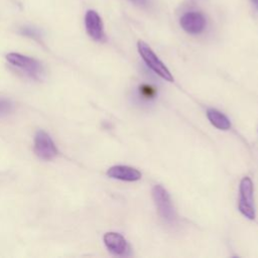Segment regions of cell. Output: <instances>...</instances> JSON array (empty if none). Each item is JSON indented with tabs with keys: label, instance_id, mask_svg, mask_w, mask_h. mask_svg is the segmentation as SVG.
Segmentation results:
<instances>
[{
	"label": "cell",
	"instance_id": "cell-1",
	"mask_svg": "<svg viewBox=\"0 0 258 258\" xmlns=\"http://www.w3.org/2000/svg\"><path fill=\"white\" fill-rule=\"evenodd\" d=\"M6 59L9 63L19 69L31 79L42 80L44 77V69L42 64L33 57L18 52H10L6 55Z\"/></svg>",
	"mask_w": 258,
	"mask_h": 258
},
{
	"label": "cell",
	"instance_id": "cell-2",
	"mask_svg": "<svg viewBox=\"0 0 258 258\" xmlns=\"http://www.w3.org/2000/svg\"><path fill=\"white\" fill-rule=\"evenodd\" d=\"M152 198L161 219L167 224H173L176 221V213L168 191L162 185L156 184L152 188Z\"/></svg>",
	"mask_w": 258,
	"mask_h": 258
},
{
	"label": "cell",
	"instance_id": "cell-3",
	"mask_svg": "<svg viewBox=\"0 0 258 258\" xmlns=\"http://www.w3.org/2000/svg\"><path fill=\"white\" fill-rule=\"evenodd\" d=\"M137 49L141 55L144 62L149 69H151L156 75L167 82H173V77L165 64L160 60V58L155 54V52L150 48V46L143 40L137 42Z\"/></svg>",
	"mask_w": 258,
	"mask_h": 258
},
{
	"label": "cell",
	"instance_id": "cell-4",
	"mask_svg": "<svg viewBox=\"0 0 258 258\" xmlns=\"http://www.w3.org/2000/svg\"><path fill=\"white\" fill-rule=\"evenodd\" d=\"M239 202L238 209L243 216L249 220L255 219V208H254V199H253V182L250 177L245 176L240 181L239 186Z\"/></svg>",
	"mask_w": 258,
	"mask_h": 258
},
{
	"label": "cell",
	"instance_id": "cell-5",
	"mask_svg": "<svg viewBox=\"0 0 258 258\" xmlns=\"http://www.w3.org/2000/svg\"><path fill=\"white\" fill-rule=\"evenodd\" d=\"M33 151L38 158L46 161L53 159L58 153L53 140L43 130H38L34 136Z\"/></svg>",
	"mask_w": 258,
	"mask_h": 258
},
{
	"label": "cell",
	"instance_id": "cell-6",
	"mask_svg": "<svg viewBox=\"0 0 258 258\" xmlns=\"http://www.w3.org/2000/svg\"><path fill=\"white\" fill-rule=\"evenodd\" d=\"M181 28L189 34L202 33L207 25L205 15L200 11H187L179 19Z\"/></svg>",
	"mask_w": 258,
	"mask_h": 258
},
{
	"label": "cell",
	"instance_id": "cell-7",
	"mask_svg": "<svg viewBox=\"0 0 258 258\" xmlns=\"http://www.w3.org/2000/svg\"><path fill=\"white\" fill-rule=\"evenodd\" d=\"M85 26L87 33L96 41H103L105 39L103 21L95 10H88L85 15Z\"/></svg>",
	"mask_w": 258,
	"mask_h": 258
},
{
	"label": "cell",
	"instance_id": "cell-8",
	"mask_svg": "<svg viewBox=\"0 0 258 258\" xmlns=\"http://www.w3.org/2000/svg\"><path fill=\"white\" fill-rule=\"evenodd\" d=\"M104 243L107 249L114 255H126L128 244L126 239L119 233L108 232L104 235Z\"/></svg>",
	"mask_w": 258,
	"mask_h": 258
},
{
	"label": "cell",
	"instance_id": "cell-9",
	"mask_svg": "<svg viewBox=\"0 0 258 258\" xmlns=\"http://www.w3.org/2000/svg\"><path fill=\"white\" fill-rule=\"evenodd\" d=\"M107 175L111 178L124 181H136L141 178L139 170L127 165H114L107 170Z\"/></svg>",
	"mask_w": 258,
	"mask_h": 258
},
{
	"label": "cell",
	"instance_id": "cell-10",
	"mask_svg": "<svg viewBox=\"0 0 258 258\" xmlns=\"http://www.w3.org/2000/svg\"><path fill=\"white\" fill-rule=\"evenodd\" d=\"M207 117L212 125L221 130H228L231 128V122L229 118L217 109L209 108L207 110Z\"/></svg>",
	"mask_w": 258,
	"mask_h": 258
},
{
	"label": "cell",
	"instance_id": "cell-11",
	"mask_svg": "<svg viewBox=\"0 0 258 258\" xmlns=\"http://www.w3.org/2000/svg\"><path fill=\"white\" fill-rule=\"evenodd\" d=\"M139 91H140V95L143 98H145V99H150V98L154 97V95L156 93L155 89L152 88L149 85H142V86H140Z\"/></svg>",
	"mask_w": 258,
	"mask_h": 258
},
{
	"label": "cell",
	"instance_id": "cell-12",
	"mask_svg": "<svg viewBox=\"0 0 258 258\" xmlns=\"http://www.w3.org/2000/svg\"><path fill=\"white\" fill-rule=\"evenodd\" d=\"M13 109V104L4 98H0V115H6Z\"/></svg>",
	"mask_w": 258,
	"mask_h": 258
},
{
	"label": "cell",
	"instance_id": "cell-13",
	"mask_svg": "<svg viewBox=\"0 0 258 258\" xmlns=\"http://www.w3.org/2000/svg\"><path fill=\"white\" fill-rule=\"evenodd\" d=\"M20 32L26 36H29V37H32L34 39H38L40 37V33L39 31L36 29V28H33V27H23L21 28Z\"/></svg>",
	"mask_w": 258,
	"mask_h": 258
},
{
	"label": "cell",
	"instance_id": "cell-14",
	"mask_svg": "<svg viewBox=\"0 0 258 258\" xmlns=\"http://www.w3.org/2000/svg\"><path fill=\"white\" fill-rule=\"evenodd\" d=\"M133 4L140 6V7H144L147 5V0H130Z\"/></svg>",
	"mask_w": 258,
	"mask_h": 258
},
{
	"label": "cell",
	"instance_id": "cell-15",
	"mask_svg": "<svg viewBox=\"0 0 258 258\" xmlns=\"http://www.w3.org/2000/svg\"><path fill=\"white\" fill-rule=\"evenodd\" d=\"M251 2L253 3V5L256 7V9L258 10V0H251Z\"/></svg>",
	"mask_w": 258,
	"mask_h": 258
}]
</instances>
